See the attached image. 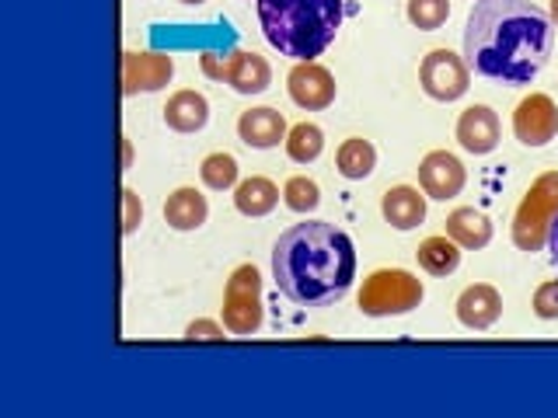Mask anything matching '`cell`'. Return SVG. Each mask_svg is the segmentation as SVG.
Segmentation results:
<instances>
[{
  "mask_svg": "<svg viewBox=\"0 0 558 418\" xmlns=\"http://www.w3.org/2000/svg\"><path fill=\"white\" fill-rule=\"evenodd\" d=\"M555 46L551 17L531 0H475L464 25V60L499 84H531Z\"/></svg>",
  "mask_w": 558,
  "mask_h": 418,
  "instance_id": "1",
  "label": "cell"
},
{
  "mask_svg": "<svg viewBox=\"0 0 558 418\" xmlns=\"http://www.w3.org/2000/svg\"><path fill=\"white\" fill-rule=\"evenodd\" d=\"M272 279L287 300L325 307L345 296L356 279V248L342 226L304 220L272 244Z\"/></svg>",
  "mask_w": 558,
  "mask_h": 418,
  "instance_id": "2",
  "label": "cell"
},
{
  "mask_svg": "<svg viewBox=\"0 0 558 418\" xmlns=\"http://www.w3.org/2000/svg\"><path fill=\"white\" fill-rule=\"evenodd\" d=\"M345 0H258V22L272 49L290 60H314L336 42Z\"/></svg>",
  "mask_w": 558,
  "mask_h": 418,
  "instance_id": "3",
  "label": "cell"
},
{
  "mask_svg": "<svg viewBox=\"0 0 558 418\" xmlns=\"http://www.w3.org/2000/svg\"><path fill=\"white\" fill-rule=\"evenodd\" d=\"M558 217V171H545L523 192V199L513 213V244L520 251H541L548 248L551 223Z\"/></svg>",
  "mask_w": 558,
  "mask_h": 418,
  "instance_id": "4",
  "label": "cell"
},
{
  "mask_svg": "<svg viewBox=\"0 0 558 418\" xmlns=\"http://www.w3.org/2000/svg\"><path fill=\"white\" fill-rule=\"evenodd\" d=\"M423 296V279H415L409 269H374L363 279L360 310L366 318H391V314L415 310Z\"/></svg>",
  "mask_w": 558,
  "mask_h": 418,
  "instance_id": "5",
  "label": "cell"
},
{
  "mask_svg": "<svg viewBox=\"0 0 558 418\" xmlns=\"http://www.w3.org/2000/svg\"><path fill=\"white\" fill-rule=\"evenodd\" d=\"M266 321L262 307V272L252 261H241L223 286V328L231 335H255Z\"/></svg>",
  "mask_w": 558,
  "mask_h": 418,
  "instance_id": "6",
  "label": "cell"
},
{
  "mask_svg": "<svg viewBox=\"0 0 558 418\" xmlns=\"http://www.w3.org/2000/svg\"><path fill=\"white\" fill-rule=\"evenodd\" d=\"M418 84L433 101H458L471 87V66L453 49H429L418 63Z\"/></svg>",
  "mask_w": 558,
  "mask_h": 418,
  "instance_id": "7",
  "label": "cell"
},
{
  "mask_svg": "<svg viewBox=\"0 0 558 418\" xmlns=\"http://www.w3.org/2000/svg\"><path fill=\"white\" fill-rule=\"evenodd\" d=\"M513 133L523 147H545L558 136V104L545 91H531L513 109Z\"/></svg>",
  "mask_w": 558,
  "mask_h": 418,
  "instance_id": "8",
  "label": "cell"
},
{
  "mask_svg": "<svg viewBox=\"0 0 558 418\" xmlns=\"http://www.w3.org/2000/svg\"><path fill=\"white\" fill-rule=\"evenodd\" d=\"M174 77V60L168 52L144 49V52H122V95L140 91H161Z\"/></svg>",
  "mask_w": 558,
  "mask_h": 418,
  "instance_id": "9",
  "label": "cell"
},
{
  "mask_svg": "<svg viewBox=\"0 0 558 418\" xmlns=\"http://www.w3.org/2000/svg\"><path fill=\"white\" fill-rule=\"evenodd\" d=\"M287 91L301 109L322 112L336 101V77H331L328 66L314 60H301V63H293V70L287 74Z\"/></svg>",
  "mask_w": 558,
  "mask_h": 418,
  "instance_id": "10",
  "label": "cell"
},
{
  "mask_svg": "<svg viewBox=\"0 0 558 418\" xmlns=\"http://www.w3.org/2000/svg\"><path fill=\"white\" fill-rule=\"evenodd\" d=\"M468 182V171L458 161V153L450 150H429L423 161H418V188L426 192L429 199H453L461 196V188Z\"/></svg>",
  "mask_w": 558,
  "mask_h": 418,
  "instance_id": "11",
  "label": "cell"
},
{
  "mask_svg": "<svg viewBox=\"0 0 558 418\" xmlns=\"http://www.w3.org/2000/svg\"><path fill=\"white\" fill-rule=\"evenodd\" d=\"M453 310H458V321L471 331H485L493 328L499 321L502 314V296L493 283H471L461 290L458 304H453Z\"/></svg>",
  "mask_w": 558,
  "mask_h": 418,
  "instance_id": "12",
  "label": "cell"
},
{
  "mask_svg": "<svg viewBox=\"0 0 558 418\" xmlns=\"http://www.w3.org/2000/svg\"><path fill=\"white\" fill-rule=\"evenodd\" d=\"M453 133H458V144L468 153H493L502 136L499 115L488 109V104H471V109H464Z\"/></svg>",
  "mask_w": 558,
  "mask_h": 418,
  "instance_id": "13",
  "label": "cell"
},
{
  "mask_svg": "<svg viewBox=\"0 0 558 418\" xmlns=\"http://www.w3.org/2000/svg\"><path fill=\"white\" fill-rule=\"evenodd\" d=\"M287 119L283 112L269 109V104H258V109H248L238 115V136L241 144H248L255 150H269L279 147V139H287Z\"/></svg>",
  "mask_w": 558,
  "mask_h": 418,
  "instance_id": "14",
  "label": "cell"
},
{
  "mask_svg": "<svg viewBox=\"0 0 558 418\" xmlns=\"http://www.w3.org/2000/svg\"><path fill=\"white\" fill-rule=\"evenodd\" d=\"M426 192H418L415 185H395L384 192L380 199V213L395 231H412L426 220Z\"/></svg>",
  "mask_w": 558,
  "mask_h": 418,
  "instance_id": "15",
  "label": "cell"
},
{
  "mask_svg": "<svg viewBox=\"0 0 558 418\" xmlns=\"http://www.w3.org/2000/svg\"><path fill=\"white\" fill-rule=\"evenodd\" d=\"M272 81V66L266 57L248 49H231V66H227V84L238 95H262Z\"/></svg>",
  "mask_w": 558,
  "mask_h": 418,
  "instance_id": "16",
  "label": "cell"
},
{
  "mask_svg": "<svg viewBox=\"0 0 558 418\" xmlns=\"http://www.w3.org/2000/svg\"><path fill=\"white\" fill-rule=\"evenodd\" d=\"M209 119V101L192 91V87H182V91H174L165 104V122L168 130L174 133H199Z\"/></svg>",
  "mask_w": 558,
  "mask_h": 418,
  "instance_id": "17",
  "label": "cell"
},
{
  "mask_svg": "<svg viewBox=\"0 0 558 418\" xmlns=\"http://www.w3.org/2000/svg\"><path fill=\"white\" fill-rule=\"evenodd\" d=\"M206 217H209V202L203 192L192 185L174 188L165 202V220H168V226H174V231H199Z\"/></svg>",
  "mask_w": 558,
  "mask_h": 418,
  "instance_id": "18",
  "label": "cell"
},
{
  "mask_svg": "<svg viewBox=\"0 0 558 418\" xmlns=\"http://www.w3.org/2000/svg\"><path fill=\"white\" fill-rule=\"evenodd\" d=\"M447 237H453L464 251H478L493 241V223L475 206H458L447 217Z\"/></svg>",
  "mask_w": 558,
  "mask_h": 418,
  "instance_id": "19",
  "label": "cell"
},
{
  "mask_svg": "<svg viewBox=\"0 0 558 418\" xmlns=\"http://www.w3.org/2000/svg\"><path fill=\"white\" fill-rule=\"evenodd\" d=\"M276 202H279V188L266 174H252V179L234 185V206L244 217H266L276 209Z\"/></svg>",
  "mask_w": 558,
  "mask_h": 418,
  "instance_id": "20",
  "label": "cell"
},
{
  "mask_svg": "<svg viewBox=\"0 0 558 418\" xmlns=\"http://www.w3.org/2000/svg\"><path fill=\"white\" fill-rule=\"evenodd\" d=\"M461 244L447 237V234H436V237H426L423 244H418V266H423L429 275H450V272H458L461 266Z\"/></svg>",
  "mask_w": 558,
  "mask_h": 418,
  "instance_id": "21",
  "label": "cell"
},
{
  "mask_svg": "<svg viewBox=\"0 0 558 418\" xmlns=\"http://www.w3.org/2000/svg\"><path fill=\"white\" fill-rule=\"evenodd\" d=\"M336 168H339L342 179L360 182V179H366V174H374L377 147L371 144V139H363V136H349V139H342V147L336 153Z\"/></svg>",
  "mask_w": 558,
  "mask_h": 418,
  "instance_id": "22",
  "label": "cell"
},
{
  "mask_svg": "<svg viewBox=\"0 0 558 418\" xmlns=\"http://www.w3.org/2000/svg\"><path fill=\"white\" fill-rule=\"evenodd\" d=\"M283 144H287L290 161L311 164V161H318L325 150V133H322V126H314V122H296V126H290Z\"/></svg>",
  "mask_w": 558,
  "mask_h": 418,
  "instance_id": "23",
  "label": "cell"
},
{
  "mask_svg": "<svg viewBox=\"0 0 558 418\" xmlns=\"http://www.w3.org/2000/svg\"><path fill=\"white\" fill-rule=\"evenodd\" d=\"M199 179H203L206 188H214V192L234 188L238 185V161H234V153H227V150L206 153L203 164H199Z\"/></svg>",
  "mask_w": 558,
  "mask_h": 418,
  "instance_id": "24",
  "label": "cell"
},
{
  "mask_svg": "<svg viewBox=\"0 0 558 418\" xmlns=\"http://www.w3.org/2000/svg\"><path fill=\"white\" fill-rule=\"evenodd\" d=\"M283 202L293 209V213H311L322 202V188L307 174H293V179L283 185Z\"/></svg>",
  "mask_w": 558,
  "mask_h": 418,
  "instance_id": "25",
  "label": "cell"
},
{
  "mask_svg": "<svg viewBox=\"0 0 558 418\" xmlns=\"http://www.w3.org/2000/svg\"><path fill=\"white\" fill-rule=\"evenodd\" d=\"M409 22L423 32H436L444 28V22L450 17V0H409Z\"/></svg>",
  "mask_w": 558,
  "mask_h": 418,
  "instance_id": "26",
  "label": "cell"
},
{
  "mask_svg": "<svg viewBox=\"0 0 558 418\" xmlns=\"http://www.w3.org/2000/svg\"><path fill=\"white\" fill-rule=\"evenodd\" d=\"M534 314L541 321H558V279H548L534 290Z\"/></svg>",
  "mask_w": 558,
  "mask_h": 418,
  "instance_id": "27",
  "label": "cell"
},
{
  "mask_svg": "<svg viewBox=\"0 0 558 418\" xmlns=\"http://www.w3.org/2000/svg\"><path fill=\"white\" fill-rule=\"evenodd\" d=\"M144 223V202L133 188H122V234H136Z\"/></svg>",
  "mask_w": 558,
  "mask_h": 418,
  "instance_id": "28",
  "label": "cell"
},
{
  "mask_svg": "<svg viewBox=\"0 0 558 418\" xmlns=\"http://www.w3.org/2000/svg\"><path fill=\"white\" fill-rule=\"evenodd\" d=\"M199 66L209 81H227V66H231V52H203L199 57Z\"/></svg>",
  "mask_w": 558,
  "mask_h": 418,
  "instance_id": "29",
  "label": "cell"
},
{
  "mask_svg": "<svg viewBox=\"0 0 558 418\" xmlns=\"http://www.w3.org/2000/svg\"><path fill=\"white\" fill-rule=\"evenodd\" d=\"M223 331H227V328H220L217 321L199 318V321H192V324L185 328V339H189V342H220V339H227Z\"/></svg>",
  "mask_w": 558,
  "mask_h": 418,
  "instance_id": "30",
  "label": "cell"
},
{
  "mask_svg": "<svg viewBox=\"0 0 558 418\" xmlns=\"http://www.w3.org/2000/svg\"><path fill=\"white\" fill-rule=\"evenodd\" d=\"M548 248H551V255H555V261H558V217H555V223H551V234H548Z\"/></svg>",
  "mask_w": 558,
  "mask_h": 418,
  "instance_id": "31",
  "label": "cell"
},
{
  "mask_svg": "<svg viewBox=\"0 0 558 418\" xmlns=\"http://www.w3.org/2000/svg\"><path fill=\"white\" fill-rule=\"evenodd\" d=\"M551 22L558 25V0H551Z\"/></svg>",
  "mask_w": 558,
  "mask_h": 418,
  "instance_id": "32",
  "label": "cell"
},
{
  "mask_svg": "<svg viewBox=\"0 0 558 418\" xmlns=\"http://www.w3.org/2000/svg\"><path fill=\"white\" fill-rule=\"evenodd\" d=\"M182 4H203V0H182Z\"/></svg>",
  "mask_w": 558,
  "mask_h": 418,
  "instance_id": "33",
  "label": "cell"
}]
</instances>
